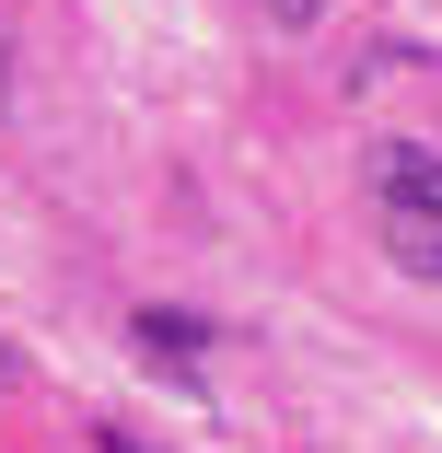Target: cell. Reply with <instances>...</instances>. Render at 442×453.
<instances>
[{"label": "cell", "instance_id": "obj_2", "mask_svg": "<svg viewBox=\"0 0 442 453\" xmlns=\"http://www.w3.org/2000/svg\"><path fill=\"white\" fill-rule=\"evenodd\" d=\"M128 337H140L151 360H187V349H198V314H128Z\"/></svg>", "mask_w": 442, "mask_h": 453}, {"label": "cell", "instance_id": "obj_3", "mask_svg": "<svg viewBox=\"0 0 442 453\" xmlns=\"http://www.w3.org/2000/svg\"><path fill=\"white\" fill-rule=\"evenodd\" d=\"M268 24H291V35H303V24H326V0H268Z\"/></svg>", "mask_w": 442, "mask_h": 453}, {"label": "cell", "instance_id": "obj_1", "mask_svg": "<svg viewBox=\"0 0 442 453\" xmlns=\"http://www.w3.org/2000/svg\"><path fill=\"white\" fill-rule=\"evenodd\" d=\"M373 233H384V256L407 280L442 291V151H419V140L373 151Z\"/></svg>", "mask_w": 442, "mask_h": 453}, {"label": "cell", "instance_id": "obj_4", "mask_svg": "<svg viewBox=\"0 0 442 453\" xmlns=\"http://www.w3.org/2000/svg\"><path fill=\"white\" fill-rule=\"evenodd\" d=\"M94 453H151V441H128V430H105V441H94Z\"/></svg>", "mask_w": 442, "mask_h": 453}, {"label": "cell", "instance_id": "obj_5", "mask_svg": "<svg viewBox=\"0 0 442 453\" xmlns=\"http://www.w3.org/2000/svg\"><path fill=\"white\" fill-rule=\"evenodd\" d=\"M0 395H12V349H0Z\"/></svg>", "mask_w": 442, "mask_h": 453}]
</instances>
